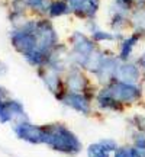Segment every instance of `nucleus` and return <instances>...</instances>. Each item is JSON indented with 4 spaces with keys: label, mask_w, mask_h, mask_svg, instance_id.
<instances>
[{
    "label": "nucleus",
    "mask_w": 145,
    "mask_h": 157,
    "mask_svg": "<svg viewBox=\"0 0 145 157\" xmlns=\"http://www.w3.org/2000/svg\"><path fill=\"white\" fill-rule=\"evenodd\" d=\"M116 157H141V153L134 148H122L116 153Z\"/></svg>",
    "instance_id": "2"
},
{
    "label": "nucleus",
    "mask_w": 145,
    "mask_h": 157,
    "mask_svg": "<svg viewBox=\"0 0 145 157\" xmlns=\"http://www.w3.org/2000/svg\"><path fill=\"white\" fill-rule=\"evenodd\" d=\"M89 157H109L107 151L100 146H91L89 150Z\"/></svg>",
    "instance_id": "1"
}]
</instances>
